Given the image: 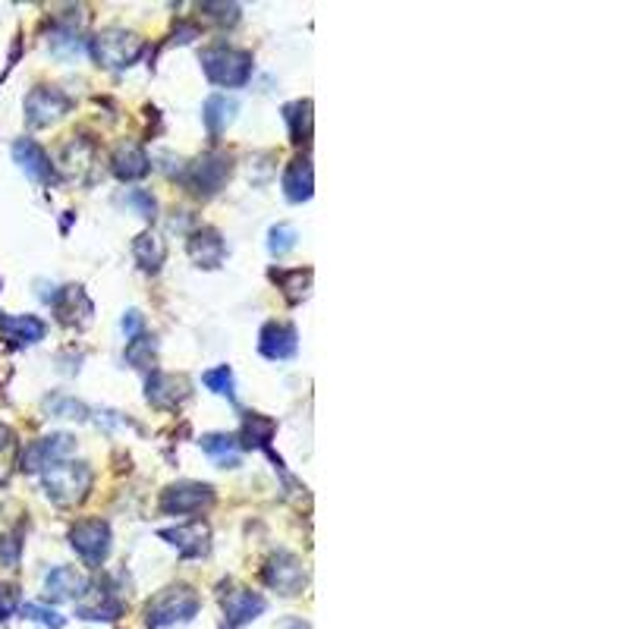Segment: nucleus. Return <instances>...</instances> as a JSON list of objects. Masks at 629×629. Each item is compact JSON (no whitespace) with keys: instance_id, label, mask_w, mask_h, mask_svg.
Wrapping results in <instances>:
<instances>
[{"instance_id":"obj_40","label":"nucleus","mask_w":629,"mask_h":629,"mask_svg":"<svg viewBox=\"0 0 629 629\" xmlns=\"http://www.w3.org/2000/svg\"><path fill=\"white\" fill-rule=\"evenodd\" d=\"M120 328H123V334H126L129 340L139 337V334H142V312L129 309V312L123 315V321H120Z\"/></svg>"},{"instance_id":"obj_24","label":"nucleus","mask_w":629,"mask_h":629,"mask_svg":"<svg viewBox=\"0 0 629 629\" xmlns=\"http://www.w3.org/2000/svg\"><path fill=\"white\" fill-rule=\"evenodd\" d=\"M236 111H240V104H236V98H227V95H211L202 107V120L208 126L211 136H221L227 133V126L236 120Z\"/></svg>"},{"instance_id":"obj_36","label":"nucleus","mask_w":629,"mask_h":629,"mask_svg":"<svg viewBox=\"0 0 629 629\" xmlns=\"http://www.w3.org/2000/svg\"><path fill=\"white\" fill-rule=\"evenodd\" d=\"M23 617H29V620H38V623H45L48 629H63V620L57 611H51V607H45V604H35V601H29V604H23Z\"/></svg>"},{"instance_id":"obj_10","label":"nucleus","mask_w":629,"mask_h":629,"mask_svg":"<svg viewBox=\"0 0 629 629\" xmlns=\"http://www.w3.org/2000/svg\"><path fill=\"white\" fill-rule=\"evenodd\" d=\"M123 614V598L111 585H89L76 607L79 620H98V623H111Z\"/></svg>"},{"instance_id":"obj_31","label":"nucleus","mask_w":629,"mask_h":629,"mask_svg":"<svg viewBox=\"0 0 629 629\" xmlns=\"http://www.w3.org/2000/svg\"><path fill=\"white\" fill-rule=\"evenodd\" d=\"M271 277L277 280L280 287H284V296H287L290 302L306 299L309 284H312V271H309V268H306V271H302V268H296V271H280V274L274 271Z\"/></svg>"},{"instance_id":"obj_13","label":"nucleus","mask_w":629,"mask_h":629,"mask_svg":"<svg viewBox=\"0 0 629 629\" xmlns=\"http://www.w3.org/2000/svg\"><path fill=\"white\" fill-rule=\"evenodd\" d=\"M221 607H224V617L230 629H240L246 623H252L255 617L265 614V598L252 592V589H230L221 595Z\"/></svg>"},{"instance_id":"obj_15","label":"nucleus","mask_w":629,"mask_h":629,"mask_svg":"<svg viewBox=\"0 0 629 629\" xmlns=\"http://www.w3.org/2000/svg\"><path fill=\"white\" fill-rule=\"evenodd\" d=\"M145 397L151 406L158 409H177L189 397V381L183 375H170V372H151L145 384Z\"/></svg>"},{"instance_id":"obj_34","label":"nucleus","mask_w":629,"mask_h":629,"mask_svg":"<svg viewBox=\"0 0 629 629\" xmlns=\"http://www.w3.org/2000/svg\"><path fill=\"white\" fill-rule=\"evenodd\" d=\"M296 246V230L290 227V224H277V227H271V233H268V249H271V255H287L290 249Z\"/></svg>"},{"instance_id":"obj_18","label":"nucleus","mask_w":629,"mask_h":629,"mask_svg":"<svg viewBox=\"0 0 629 629\" xmlns=\"http://www.w3.org/2000/svg\"><path fill=\"white\" fill-rule=\"evenodd\" d=\"M54 312L63 324H70V328H85V324L92 321V299L85 296L82 287H63L54 296Z\"/></svg>"},{"instance_id":"obj_33","label":"nucleus","mask_w":629,"mask_h":629,"mask_svg":"<svg viewBox=\"0 0 629 629\" xmlns=\"http://www.w3.org/2000/svg\"><path fill=\"white\" fill-rule=\"evenodd\" d=\"M123 202L133 208L139 218H145V221H155V214H158V202H155V195L151 192H145V189H129L126 195H123Z\"/></svg>"},{"instance_id":"obj_14","label":"nucleus","mask_w":629,"mask_h":629,"mask_svg":"<svg viewBox=\"0 0 629 629\" xmlns=\"http://www.w3.org/2000/svg\"><path fill=\"white\" fill-rule=\"evenodd\" d=\"M258 350H262V356L274 359V362H284V359H293L296 350H299V334L293 324H284V321H268L262 334H258Z\"/></svg>"},{"instance_id":"obj_23","label":"nucleus","mask_w":629,"mask_h":629,"mask_svg":"<svg viewBox=\"0 0 629 629\" xmlns=\"http://www.w3.org/2000/svg\"><path fill=\"white\" fill-rule=\"evenodd\" d=\"M315 192V170L309 158H296L284 170V195L290 202H309Z\"/></svg>"},{"instance_id":"obj_8","label":"nucleus","mask_w":629,"mask_h":629,"mask_svg":"<svg viewBox=\"0 0 629 629\" xmlns=\"http://www.w3.org/2000/svg\"><path fill=\"white\" fill-rule=\"evenodd\" d=\"M214 504V488L205 482H177L161 494V513L167 516H192Z\"/></svg>"},{"instance_id":"obj_38","label":"nucleus","mask_w":629,"mask_h":629,"mask_svg":"<svg viewBox=\"0 0 629 629\" xmlns=\"http://www.w3.org/2000/svg\"><path fill=\"white\" fill-rule=\"evenodd\" d=\"M202 10L214 19V23H221V26L240 23V7H236V4H202Z\"/></svg>"},{"instance_id":"obj_19","label":"nucleus","mask_w":629,"mask_h":629,"mask_svg":"<svg viewBox=\"0 0 629 629\" xmlns=\"http://www.w3.org/2000/svg\"><path fill=\"white\" fill-rule=\"evenodd\" d=\"M111 170H114V177H117V180L133 183V180L148 177L151 158L145 155V148H142L139 142H123V145L114 148V155H111Z\"/></svg>"},{"instance_id":"obj_28","label":"nucleus","mask_w":629,"mask_h":629,"mask_svg":"<svg viewBox=\"0 0 629 629\" xmlns=\"http://www.w3.org/2000/svg\"><path fill=\"white\" fill-rule=\"evenodd\" d=\"M199 444H202V450L208 453V457L218 460L224 469H236V466H240V457H236L240 444H236L233 435H224V431H211V435H205Z\"/></svg>"},{"instance_id":"obj_30","label":"nucleus","mask_w":629,"mask_h":629,"mask_svg":"<svg viewBox=\"0 0 629 629\" xmlns=\"http://www.w3.org/2000/svg\"><path fill=\"white\" fill-rule=\"evenodd\" d=\"M16 460H19V441L16 431L10 425H0V485H7L16 472Z\"/></svg>"},{"instance_id":"obj_37","label":"nucleus","mask_w":629,"mask_h":629,"mask_svg":"<svg viewBox=\"0 0 629 629\" xmlns=\"http://www.w3.org/2000/svg\"><path fill=\"white\" fill-rule=\"evenodd\" d=\"M19 554H23V541L16 535H0V567L16 570Z\"/></svg>"},{"instance_id":"obj_3","label":"nucleus","mask_w":629,"mask_h":629,"mask_svg":"<svg viewBox=\"0 0 629 629\" xmlns=\"http://www.w3.org/2000/svg\"><path fill=\"white\" fill-rule=\"evenodd\" d=\"M202 598L195 595L189 585H170V589L158 592L145 607V620L151 629H164V626H177V623H189L195 614H199Z\"/></svg>"},{"instance_id":"obj_11","label":"nucleus","mask_w":629,"mask_h":629,"mask_svg":"<svg viewBox=\"0 0 629 629\" xmlns=\"http://www.w3.org/2000/svg\"><path fill=\"white\" fill-rule=\"evenodd\" d=\"M76 447V438L73 435H48V438H41L35 444L26 447L23 453V469L26 472H45L48 466L60 463V460H67L70 453Z\"/></svg>"},{"instance_id":"obj_16","label":"nucleus","mask_w":629,"mask_h":629,"mask_svg":"<svg viewBox=\"0 0 629 629\" xmlns=\"http://www.w3.org/2000/svg\"><path fill=\"white\" fill-rule=\"evenodd\" d=\"M13 161L19 164V170L32 177L35 183H51L54 180V164L51 155L41 148L35 139H16L13 142Z\"/></svg>"},{"instance_id":"obj_25","label":"nucleus","mask_w":629,"mask_h":629,"mask_svg":"<svg viewBox=\"0 0 629 629\" xmlns=\"http://www.w3.org/2000/svg\"><path fill=\"white\" fill-rule=\"evenodd\" d=\"M133 255H136V262H139V268L142 271H161V265H164V258H167V246H164V240L158 233H151V230H145V233H139L136 240H133Z\"/></svg>"},{"instance_id":"obj_6","label":"nucleus","mask_w":629,"mask_h":629,"mask_svg":"<svg viewBox=\"0 0 629 629\" xmlns=\"http://www.w3.org/2000/svg\"><path fill=\"white\" fill-rule=\"evenodd\" d=\"M70 545L89 567H101L111 554V526L104 519H79L70 529Z\"/></svg>"},{"instance_id":"obj_20","label":"nucleus","mask_w":629,"mask_h":629,"mask_svg":"<svg viewBox=\"0 0 629 629\" xmlns=\"http://www.w3.org/2000/svg\"><path fill=\"white\" fill-rule=\"evenodd\" d=\"M0 334L10 346H32L45 340L48 324L38 315H0Z\"/></svg>"},{"instance_id":"obj_2","label":"nucleus","mask_w":629,"mask_h":629,"mask_svg":"<svg viewBox=\"0 0 629 629\" xmlns=\"http://www.w3.org/2000/svg\"><path fill=\"white\" fill-rule=\"evenodd\" d=\"M202 70L221 89H243L252 79V54L230 45H214L202 51Z\"/></svg>"},{"instance_id":"obj_26","label":"nucleus","mask_w":629,"mask_h":629,"mask_svg":"<svg viewBox=\"0 0 629 629\" xmlns=\"http://www.w3.org/2000/svg\"><path fill=\"white\" fill-rule=\"evenodd\" d=\"M274 431H277V422L271 416H262V412H249L246 422H243V431H240V438H236V444L240 447H268L271 438H274Z\"/></svg>"},{"instance_id":"obj_32","label":"nucleus","mask_w":629,"mask_h":629,"mask_svg":"<svg viewBox=\"0 0 629 629\" xmlns=\"http://www.w3.org/2000/svg\"><path fill=\"white\" fill-rule=\"evenodd\" d=\"M205 387L214 390V394H221L227 400H233V368L230 365H218V368H208L202 375Z\"/></svg>"},{"instance_id":"obj_5","label":"nucleus","mask_w":629,"mask_h":629,"mask_svg":"<svg viewBox=\"0 0 629 629\" xmlns=\"http://www.w3.org/2000/svg\"><path fill=\"white\" fill-rule=\"evenodd\" d=\"M262 579H265V585H268L271 592L284 595V598L299 595L302 589H306V582H309L302 560L296 554H290V551L271 554L268 563H265V570H262Z\"/></svg>"},{"instance_id":"obj_12","label":"nucleus","mask_w":629,"mask_h":629,"mask_svg":"<svg viewBox=\"0 0 629 629\" xmlns=\"http://www.w3.org/2000/svg\"><path fill=\"white\" fill-rule=\"evenodd\" d=\"M60 167L76 183H92L98 170V151L89 139H73L60 151Z\"/></svg>"},{"instance_id":"obj_29","label":"nucleus","mask_w":629,"mask_h":629,"mask_svg":"<svg viewBox=\"0 0 629 629\" xmlns=\"http://www.w3.org/2000/svg\"><path fill=\"white\" fill-rule=\"evenodd\" d=\"M155 359H158V340L148 337V334H139L126 343V362L133 368H142V372H148V368H155Z\"/></svg>"},{"instance_id":"obj_17","label":"nucleus","mask_w":629,"mask_h":629,"mask_svg":"<svg viewBox=\"0 0 629 629\" xmlns=\"http://www.w3.org/2000/svg\"><path fill=\"white\" fill-rule=\"evenodd\" d=\"M189 258L199 268H221L224 265V255H227V246H224V236L214 230V227H202V230H195L189 236Z\"/></svg>"},{"instance_id":"obj_35","label":"nucleus","mask_w":629,"mask_h":629,"mask_svg":"<svg viewBox=\"0 0 629 629\" xmlns=\"http://www.w3.org/2000/svg\"><path fill=\"white\" fill-rule=\"evenodd\" d=\"M48 412H51V416H57V419H85V412H89V409H85L79 400H73V397H51L48 403Z\"/></svg>"},{"instance_id":"obj_22","label":"nucleus","mask_w":629,"mask_h":629,"mask_svg":"<svg viewBox=\"0 0 629 629\" xmlns=\"http://www.w3.org/2000/svg\"><path fill=\"white\" fill-rule=\"evenodd\" d=\"M89 589V579H85L76 567H54L45 576V595L51 601H76Z\"/></svg>"},{"instance_id":"obj_21","label":"nucleus","mask_w":629,"mask_h":629,"mask_svg":"<svg viewBox=\"0 0 629 629\" xmlns=\"http://www.w3.org/2000/svg\"><path fill=\"white\" fill-rule=\"evenodd\" d=\"M161 538L167 541V545H173L180 551V557H202L208 554V526L205 523H186V526H177V529H161Z\"/></svg>"},{"instance_id":"obj_39","label":"nucleus","mask_w":629,"mask_h":629,"mask_svg":"<svg viewBox=\"0 0 629 629\" xmlns=\"http://www.w3.org/2000/svg\"><path fill=\"white\" fill-rule=\"evenodd\" d=\"M16 607H19V592L13 589V585L0 582V623L10 620L16 614Z\"/></svg>"},{"instance_id":"obj_4","label":"nucleus","mask_w":629,"mask_h":629,"mask_svg":"<svg viewBox=\"0 0 629 629\" xmlns=\"http://www.w3.org/2000/svg\"><path fill=\"white\" fill-rule=\"evenodd\" d=\"M145 45L136 32L126 29H104L95 38H89V54L95 57L98 67L104 70H126L142 57Z\"/></svg>"},{"instance_id":"obj_1","label":"nucleus","mask_w":629,"mask_h":629,"mask_svg":"<svg viewBox=\"0 0 629 629\" xmlns=\"http://www.w3.org/2000/svg\"><path fill=\"white\" fill-rule=\"evenodd\" d=\"M92 466L89 463H73V460H60L41 472V485L45 494L60 507H73L82 504L92 491Z\"/></svg>"},{"instance_id":"obj_41","label":"nucleus","mask_w":629,"mask_h":629,"mask_svg":"<svg viewBox=\"0 0 629 629\" xmlns=\"http://www.w3.org/2000/svg\"><path fill=\"white\" fill-rule=\"evenodd\" d=\"M280 629H312V626H309L306 620H287V623L280 626Z\"/></svg>"},{"instance_id":"obj_9","label":"nucleus","mask_w":629,"mask_h":629,"mask_svg":"<svg viewBox=\"0 0 629 629\" xmlns=\"http://www.w3.org/2000/svg\"><path fill=\"white\" fill-rule=\"evenodd\" d=\"M70 95L54 85H38L26 95V123L29 126H51L70 111Z\"/></svg>"},{"instance_id":"obj_7","label":"nucleus","mask_w":629,"mask_h":629,"mask_svg":"<svg viewBox=\"0 0 629 629\" xmlns=\"http://www.w3.org/2000/svg\"><path fill=\"white\" fill-rule=\"evenodd\" d=\"M230 158L218 155V151H211V155H202L199 161H192L183 173V183L195 192V195H214L221 192L224 183L230 180Z\"/></svg>"},{"instance_id":"obj_27","label":"nucleus","mask_w":629,"mask_h":629,"mask_svg":"<svg viewBox=\"0 0 629 629\" xmlns=\"http://www.w3.org/2000/svg\"><path fill=\"white\" fill-rule=\"evenodd\" d=\"M284 120L290 126V139L296 145L312 142V101H293L284 107Z\"/></svg>"}]
</instances>
